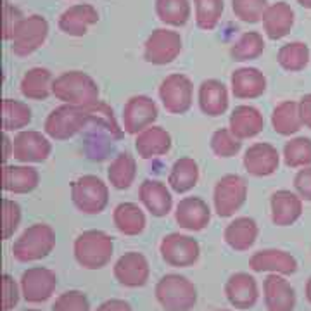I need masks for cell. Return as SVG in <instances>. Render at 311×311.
<instances>
[{"label":"cell","instance_id":"1","mask_svg":"<svg viewBox=\"0 0 311 311\" xmlns=\"http://www.w3.org/2000/svg\"><path fill=\"white\" fill-rule=\"evenodd\" d=\"M52 95L63 104L88 108L99 102V85L90 75L83 71H66L52 83Z\"/></svg>","mask_w":311,"mask_h":311},{"label":"cell","instance_id":"2","mask_svg":"<svg viewBox=\"0 0 311 311\" xmlns=\"http://www.w3.org/2000/svg\"><path fill=\"white\" fill-rule=\"evenodd\" d=\"M73 254L85 270H100L108 266L114 254L113 237L102 230H85L75 239Z\"/></svg>","mask_w":311,"mask_h":311},{"label":"cell","instance_id":"3","mask_svg":"<svg viewBox=\"0 0 311 311\" xmlns=\"http://www.w3.org/2000/svg\"><path fill=\"white\" fill-rule=\"evenodd\" d=\"M156 301L164 311H190L197 303L194 282L178 273L161 277L154 287Z\"/></svg>","mask_w":311,"mask_h":311},{"label":"cell","instance_id":"4","mask_svg":"<svg viewBox=\"0 0 311 311\" xmlns=\"http://www.w3.org/2000/svg\"><path fill=\"white\" fill-rule=\"evenodd\" d=\"M55 247V232L47 223H33L12 244V256L19 263H33L47 258Z\"/></svg>","mask_w":311,"mask_h":311},{"label":"cell","instance_id":"5","mask_svg":"<svg viewBox=\"0 0 311 311\" xmlns=\"http://www.w3.org/2000/svg\"><path fill=\"white\" fill-rule=\"evenodd\" d=\"M71 201L83 215H100L108 208L109 187L97 175H81L71 182Z\"/></svg>","mask_w":311,"mask_h":311},{"label":"cell","instance_id":"6","mask_svg":"<svg viewBox=\"0 0 311 311\" xmlns=\"http://www.w3.org/2000/svg\"><path fill=\"white\" fill-rule=\"evenodd\" d=\"M249 187L245 178L240 175L229 173L223 175L213 190V206L220 218L234 216L247 201Z\"/></svg>","mask_w":311,"mask_h":311},{"label":"cell","instance_id":"7","mask_svg":"<svg viewBox=\"0 0 311 311\" xmlns=\"http://www.w3.org/2000/svg\"><path fill=\"white\" fill-rule=\"evenodd\" d=\"M161 258L168 266L173 268H189L197 263L201 256V245L194 237L173 232L161 239L159 244Z\"/></svg>","mask_w":311,"mask_h":311},{"label":"cell","instance_id":"8","mask_svg":"<svg viewBox=\"0 0 311 311\" xmlns=\"http://www.w3.org/2000/svg\"><path fill=\"white\" fill-rule=\"evenodd\" d=\"M49 35V23L40 14L25 16V19L16 28L11 40L12 52L19 57H28L45 44Z\"/></svg>","mask_w":311,"mask_h":311},{"label":"cell","instance_id":"9","mask_svg":"<svg viewBox=\"0 0 311 311\" xmlns=\"http://www.w3.org/2000/svg\"><path fill=\"white\" fill-rule=\"evenodd\" d=\"M182 36L173 30L157 28L147 36L143 44V59L156 66H166L173 63L182 52Z\"/></svg>","mask_w":311,"mask_h":311},{"label":"cell","instance_id":"10","mask_svg":"<svg viewBox=\"0 0 311 311\" xmlns=\"http://www.w3.org/2000/svg\"><path fill=\"white\" fill-rule=\"evenodd\" d=\"M159 100L170 114H185L192 108L194 85L189 76L173 73L159 85Z\"/></svg>","mask_w":311,"mask_h":311},{"label":"cell","instance_id":"11","mask_svg":"<svg viewBox=\"0 0 311 311\" xmlns=\"http://www.w3.org/2000/svg\"><path fill=\"white\" fill-rule=\"evenodd\" d=\"M23 299L30 304H42L54 296L57 287V275L45 266H31L23 272L21 280Z\"/></svg>","mask_w":311,"mask_h":311},{"label":"cell","instance_id":"12","mask_svg":"<svg viewBox=\"0 0 311 311\" xmlns=\"http://www.w3.org/2000/svg\"><path fill=\"white\" fill-rule=\"evenodd\" d=\"M12 157L23 164H38L49 159L52 154V143L47 133L36 130H21L14 137Z\"/></svg>","mask_w":311,"mask_h":311},{"label":"cell","instance_id":"13","mask_svg":"<svg viewBox=\"0 0 311 311\" xmlns=\"http://www.w3.org/2000/svg\"><path fill=\"white\" fill-rule=\"evenodd\" d=\"M157 116L159 109L149 95H133L123 108V130L130 135H138L154 125Z\"/></svg>","mask_w":311,"mask_h":311},{"label":"cell","instance_id":"14","mask_svg":"<svg viewBox=\"0 0 311 311\" xmlns=\"http://www.w3.org/2000/svg\"><path fill=\"white\" fill-rule=\"evenodd\" d=\"M113 275L119 285L128 289H138L147 284L151 277V266L147 258L137 251L121 254L113 266Z\"/></svg>","mask_w":311,"mask_h":311},{"label":"cell","instance_id":"15","mask_svg":"<svg viewBox=\"0 0 311 311\" xmlns=\"http://www.w3.org/2000/svg\"><path fill=\"white\" fill-rule=\"evenodd\" d=\"M242 164L249 175L263 178V176L273 175L278 170V166H280V154H278L277 147H273L272 143L256 142L245 149Z\"/></svg>","mask_w":311,"mask_h":311},{"label":"cell","instance_id":"16","mask_svg":"<svg viewBox=\"0 0 311 311\" xmlns=\"http://www.w3.org/2000/svg\"><path fill=\"white\" fill-rule=\"evenodd\" d=\"M249 268L258 273H277L289 277L298 272V259L282 249H261L251 256Z\"/></svg>","mask_w":311,"mask_h":311},{"label":"cell","instance_id":"17","mask_svg":"<svg viewBox=\"0 0 311 311\" xmlns=\"http://www.w3.org/2000/svg\"><path fill=\"white\" fill-rule=\"evenodd\" d=\"M225 296L237 309L254 308L259 299V287L256 278L245 272H237L225 282Z\"/></svg>","mask_w":311,"mask_h":311},{"label":"cell","instance_id":"18","mask_svg":"<svg viewBox=\"0 0 311 311\" xmlns=\"http://www.w3.org/2000/svg\"><path fill=\"white\" fill-rule=\"evenodd\" d=\"M175 221L180 229L189 232H201L211 221V210L201 197H183L175 208Z\"/></svg>","mask_w":311,"mask_h":311},{"label":"cell","instance_id":"19","mask_svg":"<svg viewBox=\"0 0 311 311\" xmlns=\"http://www.w3.org/2000/svg\"><path fill=\"white\" fill-rule=\"evenodd\" d=\"M263 299L268 311H294L296 291L284 275L270 273L263 282Z\"/></svg>","mask_w":311,"mask_h":311},{"label":"cell","instance_id":"20","mask_svg":"<svg viewBox=\"0 0 311 311\" xmlns=\"http://www.w3.org/2000/svg\"><path fill=\"white\" fill-rule=\"evenodd\" d=\"M272 221L277 226H291L303 216V199L292 190H277L270 197Z\"/></svg>","mask_w":311,"mask_h":311},{"label":"cell","instance_id":"21","mask_svg":"<svg viewBox=\"0 0 311 311\" xmlns=\"http://www.w3.org/2000/svg\"><path fill=\"white\" fill-rule=\"evenodd\" d=\"M138 199H140L142 206L146 208V211H149L156 218L170 215L171 210H173L171 192L161 180H143L140 183V189H138Z\"/></svg>","mask_w":311,"mask_h":311},{"label":"cell","instance_id":"22","mask_svg":"<svg viewBox=\"0 0 311 311\" xmlns=\"http://www.w3.org/2000/svg\"><path fill=\"white\" fill-rule=\"evenodd\" d=\"M99 23V12L90 4H76L71 6L59 16V30L69 36H85L88 28Z\"/></svg>","mask_w":311,"mask_h":311},{"label":"cell","instance_id":"23","mask_svg":"<svg viewBox=\"0 0 311 311\" xmlns=\"http://www.w3.org/2000/svg\"><path fill=\"white\" fill-rule=\"evenodd\" d=\"M2 189L9 194H30L38 187L40 173L30 164H2Z\"/></svg>","mask_w":311,"mask_h":311},{"label":"cell","instance_id":"24","mask_svg":"<svg viewBox=\"0 0 311 311\" xmlns=\"http://www.w3.org/2000/svg\"><path fill=\"white\" fill-rule=\"evenodd\" d=\"M232 94L240 100H253L266 92V76L258 68H239L230 76Z\"/></svg>","mask_w":311,"mask_h":311},{"label":"cell","instance_id":"25","mask_svg":"<svg viewBox=\"0 0 311 311\" xmlns=\"http://www.w3.org/2000/svg\"><path fill=\"white\" fill-rule=\"evenodd\" d=\"M229 128L237 138L247 140V138L258 137L259 133L263 132L264 118L261 111L253 108V106H247V104L237 106L230 114Z\"/></svg>","mask_w":311,"mask_h":311},{"label":"cell","instance_id":"26","mask_svg":"<svg viewBox=\"0 0 311 311\" xmlns=\"http://www.w3.org/2000/svg\"><path fill=\"white\" fill-rule=\"evenodd\" d=\"M171 135L162 127L152 125L135 135V151L142 159H154L171 151Z\"/></svg>","mask_w":311,"mask_h":311},{"label":"cell","instance_id":"27","mask_svg":"<svg viewBox=\"0 0 311 311\" xmlns=\"http://www.w3.org/2000/svg\"><path fill=\"white\" fill-rule=\"evenodd\" d=\"M199 109L210 118H218L229 109V90L220 80H204L197 92Z\"/></svg>","mask_w":311,"mask_h":311},{"label":"cell","instance_id":"28","mask_svg":"<svg viewBox=\"0 0 311 311\" xmlns=\"http://www.w3.org/2000/svg\"><path fill=\"white\" fill-rule=\"evenodd\" d=\"M259 235V226L256 223V220L249 216H239L235 220H232L229 225L225 226L223 232V239L226 245L234 251H239V253H244V251H249L256 244Z\"/></svg>","mask_w":311,"mask_h":311},{"label":"cell","instance_id":"29","mask_svg":"<svg viewBox=\"0 0 311 311\" xmlns=\"http://www.w3.org/2000/svg\"><path fill=\"white\" fill-rule=\"evenodd\" d=\"M294 26V11L287 2H275L268 7L263 17L264 33L270 40L285 38Z\"/></svg>","mask_w":311,"mask_h":311},{"label":"cell","instance_id":"30","mask_svg":"<svg viewBox=\"0 0 311 311\" xmlns=\"http://www.w3.org/2000/svg\"><path fill=\"white\" fill-rule=\"evenodd\" d=\"M113 223L116 230L123 235H140L147 225L146 213L135 202H121L113 211Z\"/></svg>","mask_w":311,"mask_h":311},{"label":"cell","instance_id":"31","mask_svg":"<svg viewBox=\"0 0 311 311\" xmlns=\"http://www.w3.org/2000/svg\"><path fill=\"white\" fill-rule=\"evenodd\" d=\"M52 73L47 68H31L23 75L19 90L28 100H45L52 94Z\"/></svg>","mask_w":311,"mask_h":311},{"label":"cell","instance_id":"32","mask_svg":"<svg viewBox=\"0 0 311 311\" xmlns=\"http://www.w3.org/2000/svg\"><path fill=\"white\" fill-rule=\"evenodd\" d=\"M272 127L275 133L282 137H291L303 128V119L299 113V102L284 100L272 111Z\"/></svg>","mask_w":311,"mask_h":311},{"label":"cell","instance_id":"33","mask_svg":"<svg viewBox=\"0 0 311 311\" xmlns=\"http://www.w3.org/2000/svg\"><path fill=\"white\" fill-rule=\"evenodd\" d=\"M199 164L192 157H180L173 162L168 175V185L176 194L190 192L199 182Z\"/></svg>","mask_w":311,"mask_h":311},{"label":"cell","instance_id":"34","mask_svg":"<svg viewBox=\"0 0 311 311\" xmlns=\"http://www.w3.org/2000/svg\"><path fill=\"white\" fill-rule=\"evenodd\" d=\"M137 176V161L130 152H119L111 161L108 168V180L116 190H127L132 187Z\"/></svg>","mask_w":311,"mask_h":311},{"label":"cell","instance_id":"35","mask_svg":"<svg viewBox=\"0 0 311 311\" xmlns=\"http://www.w3.org/2000/svg\"><path fill=\"white\" fill-rule=\"evenodd\" d=\"M31 109L30 106L16 99L2 100V132H21L31 123Z\"/></svg>","mask_w":311,"mask_h":311},{"label":"cell","instance_id":"36","mask_svg":"<svg viewBox=\"0 0 311 311\" xmlns=\"http://www.w3.org/2000/svg\"><path fill=\"white\" fill-rule=\"evenodd\" d=\"M309 47L304 42H291L282 45L277 54V61L282 69L289 73H298L309 64Z\"/></svg>","mask_w":311,"mask_h":311},{"label":"cell","instance_id":"37","mask_svg":"<svg viewBox=\"0 0 311 311\" xmlns=\"http://www.w3.org/2000/svg\"><path fill=\"white\" fill-rule=\"evenodd\" d=\"M189 0H156V14L168 26H185L190 19Z\"/></svg>","mask_w":311,"mask_h":311},{"label":"cell","instance_id":"38","mask_svg":"<svg viewBox=\"0 0 311 311\" xmlns=\"http://www.w3.org/2000/svg\"><path fill=\"white\" fill-rule=\"evenodd\" d=\"M264 50V40L258 31H247L230 47V57L237 63L258 59Z\"/></svg>","mask_w":311,"mask_h":311},{"label":"cell","instance_id":"39","mask_svg":"<svg viewBox=\"0 0 311 311\" xmlns=\"http://www.w3.org/2000/svg\"><path fill=\"white\" fill-rule=\"evenodd\" d=\"M285 166L289 168H306L311 166V138L308 137H294L285 142L282 151Z\"/></svg>","mask_w":311,"mask_h":311},{"label":"cell","instance_id":"40","mask_svg":"<svg viewBox=\"0 0 311 311\" xmlns=\"http://www.w3.org/2000/svg\"><path fill=\"white\" fill-rule=\"evenodd\" d=\"M196 7V25L201 30L211 31L221 19L225 4L223 0H194Z\"/></svg>","mask_w":311,"mask_h":311},{"label":"cell","instance_id":"41","mask_svg":"<svg viewBox=\"0 0 311 311\" xmlns=\"http://www.w3.org/2000/svg\"><path fill=\"white\" fill-rule=\"evenodd\" d=\"M210 147L216 157L229 159V157H234L240 152V149H242V140L237 138L234 133H232L230 128H220L211 135Z\"/></svg>","mask_w":311,"mask_h":311},{"label":"cell","instance_id":"42","mask_svg":"<svg viewBox=\"0 0 311 311\" xmlns=\"http://www.w3.org/2000/svg\"><path fill=\"white\" fill-rule=\"evenodd\" d=\"M268 7V0H232V11L235 17L249 25L263 21Z\"/></svg>","mask_w":311,"mask_h":311},{"label":"cell","instance_id":"43","mask_svg":"<svg viewBox=\"0 0 311 311\" xmlns=\"http://www.w3.org/2000/svg\"><path fill=\"white\" fill-rule=\"evenodd\" d=\"M0 215H2V240H9L16 234L21 223V206L12 199L4 197L0 204Z\"/></svg>","mask_w":311,"mask_h":311},{"label":"cell","instance_id":"44","mask_svg":"<svg viewBox=\"0 0 311 311\" xmlns=\"http://www.w3.org/2000/svg\"><path fill=\"white\" fill-rule=\"evenodd\" d=\"M52 311H90V301L81 291H66L55 298Z\"/></svg>","mask_w":311,"mask_h":311},{"label":"cell","instance_id":"45","mask_svg":"<svg viewBox=\"0 0 311 311\" xmlns=\"http://www.w3.org/2000/svg\"><path fill=\"white\" fill-rule=\"evenodd\" d=\"M21 285L14 280V277H11L9 273H4L2 275V311H11L17 306L21 298Z\"/></svg>","mask_w":311,"mask_h":311},{"label":"cell","instance_id":"46","mask_svg":"<svg viewBox=\"0 0 311 311\" xmlns=\"http://www.w3.org/2000/svg\"><path fill=\"white\" fill-rule=\"evenodd\" d=\"M25 19L23 12L17 7L11 6L9 2H4L2 7V36L4 40H12V35L19 23Z\"/></svg>","mask_w":311,"mask_h":311},{"label":"cell","instance_id":"47","mask_svg":"<svg viewBox=\"0 0 311 311\" xmlns=\"http://www.w3.org/2000/svg\"><path fill=\"white\" fill-rule=\"evenodd\" d=\"M294 190L303 201L311 202V166L301 168L294 176Z\"/></svg>","mask_w":311,"mask_h":311},{"label":"cell","instance_id":"48","mask_svg":"<svg viewBox=\"0 0 311 311\" xmlns=\"http://www.w3.org/2000/svg\"><path fill=\"white\" fill-rule=\"evenodd\" d=\"M95 311H133L132 304L125 299H108L102 304H99V308Z\"/></svg>","mask_w":311,"mask_h":311},{"label":"cell","instance_id":"49","mask_svg":"<svg viewBox=\"0 0 311 311\" xmlns=\"http://www.w3.org/2000/svg\"><path fill=\"white\" fill-rule=\"evenodd\" d=\"M299 113L303 119V127L311 130V94H306L299 99Z\"/></svg>","mask_w":311,"mask_h":311},{"label":"cell","instance_id":"50","mask_svg":"<svg viewBox=\"0 0 311 311\" xmlns=\"http://www.w3.org/2000/svg\"><path fill=\"white\" fill-rule=\"evenodd\" d=\"M2 164H7L9 157H12V152H14V143L12 140L9 138V135L6 132H2Z\"/></svg>","mask_w":311,"mask_h":311},{"label":"cell","instance_id":"51","mask_svg":"<svg viewBox=\"0 0 311 311\" xmlns=\"http://www.w3.org/2000/svg\"><path fill=\"white\" fill-rule=\"evenodd\" d=\"M304 294H306V299H308V303L311 304V277L308 278V282H306V287H304Z\"/></svg>","mask_w":311,"mask_h":311},{"label":"cell","instance_id":"52","mask_svg":"<svg viewBox=\"0 0 311 311\" xmlns=\"http://www.w3.org/2000/svg\"><path fill=\"white\" fill-rule=\"evenodd\" d=\"M298 4L304 9H311V0H298Z\"/></svg>","mask_w":311,"mask_h":311},{"label":"cell","instance_id":"53","mask_svg":"<svg viewBox=\"0 0 311 311\" xmlns=\"http://www.w3.org/2000/svg\"><path fill=\"white\" fill-rule=\"evenodd\" d=\"M25 311H42V309H35V308H28V309H25Z\"/></svg>","mask_w":311,"mask_h":311},{"label":"cell","instance_id":"54","mask_svg":"<svg viewBox=\"0 0 311 311\" xmlns=\"http://www.w3.org/2000/svg\"><path fill=\"white\" fill-rule=\"evenodd\" d=\"M215 311H230V309H215Z\"/></svg>","mask_w":311,"mask_h":311}]
</instances>
